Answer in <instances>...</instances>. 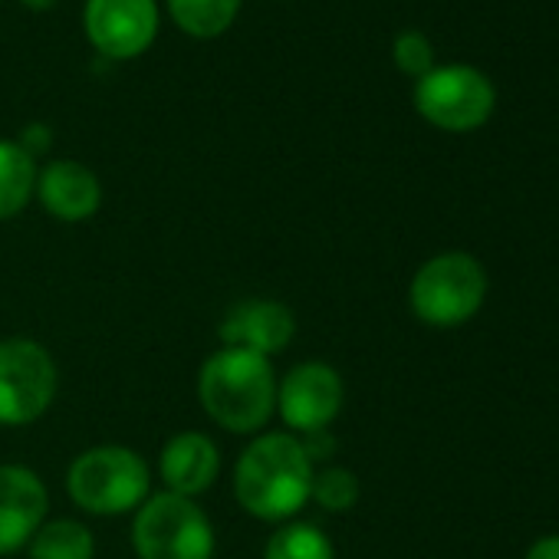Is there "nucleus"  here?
I'll return each mask as SVG.
<instances>
[{"label": "nucleus", "mask_w": 559, "mask_h": 559, "mask_svg": "<svg viewBox=\"0 0 559 559\" xmlns=\"http://www.w3.org/2000/svg\"><path fill=\"white\" fill-rule=\"evenodd\" d=\"M300 438V444H304V451L310 454V461L313 464H323V461H330L333 454H336V438H333V431L326 428V431H310V435H297Z\"/></svg>", "instance_id": "nucleus-20"}, {"label": "nucleus", "mask_w": 559, "mask_h": 559, "mask_svg": "<svg viewBox=\"0 0 559 559\" xmlns=\"http://www.w3.org/2000/svg\"><path fill=\"white\" fill-rule=\"evenodd\" d=\"M152 493V467L129 444H93L67 467V497L90 516L135 513Z\"/></svg>", "instance_id": "nucleus-3"}, {"label": "nucleus", "mask_w": 559, "mask_h": 559, "mask_svg": "<svg viewBox=\"0 0 559 559\" xmlns=\"http://www.w3.org/2000/svg\"><path fill=\"white\" fill-rule=\"evenodd\" d=\"M17 142H21V148H27V152L37 158V155L50 152V145H53V129H50L47 122H31V126L17 135Z\"/></svg>", "instance_id": "nucleus-21"}, {"label": "nucleus", "mask_w": 559, "mask_h": 559, "mask_svg": "<svg viewBox=\"0 0 559 559\" xmlns=\"http://www.w3.org/2000/svg\"><path fill=\"white\" fill-rule=\"evenodd\" d=\"M198 402L227 435L253 438L276 415L273 362L247 349H214L198 369Z\"/></svg>", "instance_id": "nucleus-2"}, {"label": "nucleus", "mask_w": 559, "mask_h": 559, "mask_svg": "<svg viewBox=\"0 0 559 559\" xmlns=\"http://www.w3.org/2000/svg\"><path fill=\"white\" fill-rule=\"evenodd\" d=\"M526 559H559V536H543L530 546Z\"/></svg>", "instance_id": "nucleus-22"}, {"label": "nucleus", "mask_w": 559, "mask_h": 559, "mask_svg": "<svg viewBox=\"0 0 559 559\" xmlns=\"http://www.w3.org/2000/svg\"><path fill=\"white\" fill-rule=\"evenodd\" d=\"M415 109L425 122L444 132H474L480 129L497 106L493 83L467 67V63H444L428 70L415 80Z\"/></svg>", "instance_id": "nucleus-7"}, {"label": "nucleus", "mask_w": 559, "mask_h": 559, "mask_svg": "<svg viewBox=\"0 0 559 559\" xmlns=\"http://www.w3.org/2000/svg\"><path fill=\"white\" fill-rule=\"evenodd\" d=\"M487 297V273L471 253L451 250L425 260L412 276L408 304L412 313L435 330L464 326Z\"/></svg>", "instance_id": "nucleus-5"}, {"label": "nucleus", "mask_w": 559, "mask_h": 559, "mask_svg": "<svg viewBox=\"0 0 559 559\" xmlns=\"http://www.w3.org/2000/svg\"><path fill=\"white\" fill-rule=\"evenodd\" d=\"M243 0H165L175 27L194 40H214L227 34L240 14Z\"/></svg>", "instance_id": "nucleus-16"}, {"label": "nucleus", "mask_w": 559, "mask_h": 559, "mask_svg": "<svg viewBox=\"0 0 559 559\" xmlns=\"http://www.w3.org/2000/svg\"><path fill=\"white\" fill-rule=\"evenodd\" d=\"M37 158L17 139H0V224L27 211L37 191Z\"/></svg>", "instance_id": "nucleus-14"}, {"label": "nucleus", "mask_w": 559, "mask_h": 559, "mask_svg": "<svg viewBox=\"0 0 559 559\" xmlns=\"http://www.w3.org/2000/svg\"><path fill=\"white\" fill-rule=\"evenodd\" d=\"M162 27L158 0H86L83 31L99 57L126 63L142 57Z\"/></svg>", "instance_id": "nucleus-9"}, {"label": "nucleus", "mask_w": 559, "mask_h": 559, "mask_svg": "<svg viewBox=\"0 0 559 559\" xmlns=\"http://www.w3.org/2000/svg\"><path fill=\"white\" fill-rule=\"evenodd\" d=\"M392 60L405 76H415V80H421L428 70L438 67L435 47H431L428 34H421V31H402L392 44Z\"/></svg>", "instance_id": "nucleus-19"}, {"label": "nucleus", "mask_w": 559, "mask_h": 559, "mask_svg": "<svg viewBox=\"0 0 559 559\" xmlns=\"http://www.w3.org/2000/svg\"><path fill=\"white\" fill-rule=\"evenodd\" d=\"M50 516V490L27 464H0V559H8L34 539Z\"/></svg>", "instance_id": "nucleus-10"}, {"label": "nucleus", "mask_w": 559, "mask_h": 559, "mask_svg": "<svg viewBox=\"0 0 559 559\" xmlns=\"http://www.w3.org/2000/svg\"><path fill=\"white\" fill-rule=\"evenodd\" d=\"M21 4H24L27 11H37V14H44V11L57 8V0H21Z\"/></svg>", "instance_id": "nucleus-23"}, {"label": "nucleus", "mask_w": 559, "mask_h": 559, "mask_svg": "<svg viewBox=\"0 0 559 559\" xmlns=\"http://www.w3.org/2000/svg\"><path fill=\"white\" fill-rule=\"evenodd\" d=\"M346 405L343 376L320 359L297 362L284 379H276V415L290 435L326 431Z\"/></svg>", "instance_id": "nucleus-8"}, {"label": "nucleus", "mask_w": 559, "mask_h": 559, "mask_svg": "<svg viewBox=\"0 0 559 559\" xmlns=\"http://www.w3.org/2000/svg\"><path fill=\"white\" fill-rule=\"evenodd\" d=\"M132 549L139 559H214L217 536L207 510L168 490H152L132 513Z\"/></svg>", "instance_id": "nucleus-4"}, {"label": "nucleus", "mask_w": 559, "mask_h": 559, "mask_svg": "<svg viewBox=\"0 0 559 559\" xmlns=\"http://www.w3.org/2000/svg\"><path fill=\"white\" fill-rule=\"evenodd\" d=\"M162 490L198 500L221 477V448L204 431H178L158 451Z\"/></svg>", "instance_id": "nucleus-13"}, {"label": "nucleus", "mask_w": 559, "mask_h": 559, "mask_svg": "<svg viewBox=\"0 0 559 559\" xmlns=\"http://www.w3.org/2000/svg\"><path fill=\"white\" fill-rule=\"evenodd\" d=\"M31 559H96V536L76 516H47L27 543Z\"/></svg>", "instance_id": "nucleus-15"}, {"label": "nucleus", "mask_w": 559, "mask_h": 559, "mask_svg": "<svg viewBox=\"0 0 559 559\" xmlns=\"http://www.w3.org/2000/svg\"><path fill=\"white\" fill-rule=\"evenodd\" d=\"M297 336V313L280 300H240L234 304L221 326L217 340L227 349H247L263 359L284 353Z\"/></svg>", "instance_id": "nucleus-11"}, {"label": "nucleus", "mask_w": 559, "mask_h": 559, "mask_svg": "<svg viewBox=\"0 0 559 559\" xmlns=\"http://www.w3.org/2000/svg\"><path fill=\"white\" fill-rule=\"evenodd\" d=\"M60 392L53 353L31 336L0 340V428H27L40 421Z\"/></svg>", "instance_id": "nucleus-6"}, {"label": "nucleus", "mask_w": 559, "mask_h": 559, "mask_svg": "<svg viewBox=\"0 0 559 559\" xmlns=\"http://www.w3.org/2000/svg\"><path fill=\"white\" fill-rule=\"evenodd\" d=\"M317 464L290 431H260L234 464V500L263 523H287L310 503Z\"/></svg>", "instance_id": "nucleus-1"}, {"label": "nucleus", "mask_w": 559, "mask_h": 559, "mask_svg": "<svg viewBox=\"0 0 559 559\" xmlns=\"http://www.w3.org/2000/svg\"><path fill=\"white\" fill-rule=\"evenodd\" d=\"M0 8H4V0H0Z\"/></svg>", "instance_id": "nucleus-24"}, {"label": "nucleus", "mask_w": 559, "mask_h": 559, "mask_svg": "<svg viewBox=\"0 0 559 559\" xmlns=\"http://www.w3.org/2000/svg\"><path fill=\"white\" fill-rule=\"evenodd\" d=\"M34 198L53 221L83 224L103 207V181L90 165L76 158H50L37 171Z\"/></svg>", "instance_id": "nucleus-12"}, {"label": "nucleus", "mask_w": 559, "mask_h": 559, "mask_svg": "<svg viewBox=\"0 0 559 559\" xmlns=\"http://www.w3.org/2000/svg\"><path fill=\"white\" fill-rule=\"evenodd\" d=\"M310 503H317L326 513H349L359 503V477L340 464L317 467Z\"/></svg>", "instance_id": "nucleus-18"}, {"label": "nucleus", "mask_w": 559, "mask_h": 559, "mask_svg": "<svg viewBox=\"0 0 559 559\" xmlns=\"http://www.w3.org/2000/svg\"><path fill=\"white\" fill-rule=\"evenodd\" d=\"M263 559H336V546L317 523L287 520L266 536Z\"/></svg>", "instance_id": "nucleus-17"}]
</instances>
